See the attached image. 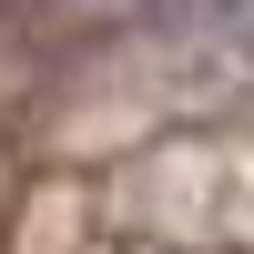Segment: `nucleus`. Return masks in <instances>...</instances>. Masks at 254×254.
I'll list each match as a JSON object with an SVG mask.
<instances>
[{
	"label": "nucleus",
	"instance_id": "obj_1",
	"mask_svg": "<svg viewBox=\"0 0 254 254\" xmlns=\"http://www.w3.org/2000/svg\"><path fill=\"white\" fill-rule=\"evenodd\" d=\"M163 10H183V20H244L254 0H163Z\"/></svg>",
	"mask_w": 254,
	"mask_h": 254
}]
</instances>
